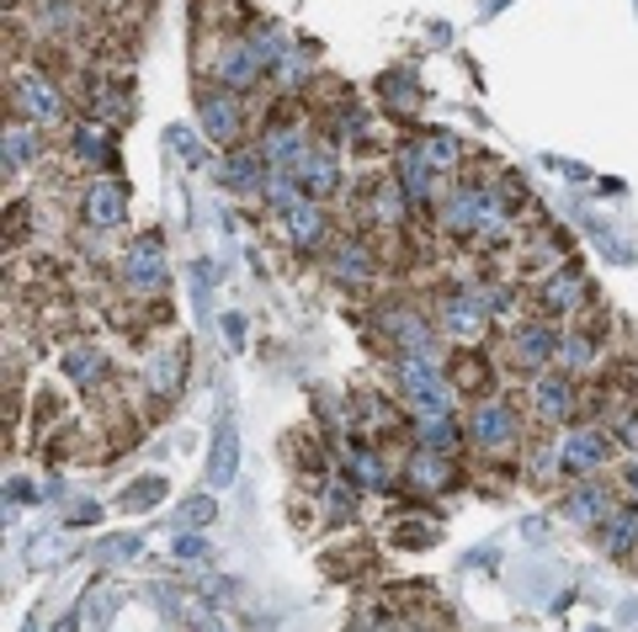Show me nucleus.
I'll list each match as a JSON object with an SVG mask.
<instances>
[{"mask_svg": "<svg viewBox=\"0 0 638 632\" xmlns=\"http://www.w3.org/2000/svg\"><path fill=\"white\" fill-rule=\"evenodd\" d=\"M612 505H617V494H612L607 479H575L564 489V500H559V515L575 521V526H585V532H596V526L612 515Z\"/></svg>", "mask_w": 638, "mask_h": 632, "instance_id": "14", "label": "nucleus"}, {"mask_svg": "<svg viewBox=\"0 0 638 632\" xmlns=\"http://www.w3.org/2000/svg\"><path fill=\"white\" fill-rule=\"evenodd\" d=\"M64 90L60 80H48L37 64H17L11 69V118H28L37 128H60L64 122Z\"/></svg>", "mask_w": 638, "mask_h": 632, "instance_id": "4", "label": "nucleus"}, {"mask_svg": "<svg viewBox=\"0 0 638 632\" xmlns=\"http://www.w3.org/2000/svg\"><path fill=\"white\" fill-rule=\"evenodd\" d=\"M436 319H442V330L453 335V340H463V346H479V340H485V330L495 325L485 308H479V298H474V293H447V298H442V308H436Z\"/></svg>", "mask_w": 638, "mask_h": 632, "instance_id": "19", "label": "nucleus"}, {"mask_svg": "<svg viewBox=\"0 0 638 632\" xmlns=\"http://www.w3.org/2000/svg\"><path fill=\"white\" fill-rule=\"evenodd\" d=\"M346 473H352V483L363 494H389L394 489V468L383 462L378 447H346Z\"/></svg>", "mask_w": 638, "mask_h": 632, "instance_id": "25", "label": "nucleus"}, {"mask_svg": "<svg viewBox=\"0 0 638 632\" xmlns=\"http://www.w3.org/2000/svg\"><path fill=\"white\" fill-rule=\"evenodd\" d=\"M596 532H602V553L607 558H628L638 547V505H612V515Z\"/></svg>", "mask_w": 638, "mask_h": 632, "instance_id": "27", "label": "nucleus"}, {"mask_svg": "<svg viewBox=\"0 0 638 632\" xmlns=\"http://www.w3.org/2000/svg\"><path fill=\"white\" fill-rule=\"evenodd\" d=\"M320 139H309V128L299 118H267V128H261V139H256V150H261V160H267V171H293L299 176V165L309 160V150H314Z\"/></svg>", "mask_w": 638, "mask_h": 632, "instance_id": "8", "label": "nucleus"}, {"mask_svg": "<svg viewBox=\"0 0 638 632\" xmlns=\"http://www.w3.org/2000/svg\"><path fill=\"white\" fill-rule=\"evenodd\" d=\"M37 17H43L54 32H64V37H69V32H80V22H86L80 0H43V11H37Z\"/></svg>", "mask_w": 638, "mask_h": 632, "instance_id": "39", "label": "nucleus"}, {"mask_svg": "<svg viewBox=\"0 0 638 632\" xmlns=\"http://www.w3.org/2000/svg\"><path fill=\"white\" fill-rule=\"evenodd\" d=\"M37 154H43V133H37V122H28V118L6 122V176H22V165H32Z\"/></svg>", "mask_w": 638, "mask_h": 632, "instance_id": "28", "label": "nucleus"}, {"mask_svg": "<svg viewBox=\"0 0 638 632\" xmlns=\"http://www.w3.org/2000/svg\"><path fill=\"white\" fill-rule=\"evenodd\" d=\"M224 335L229 346H245V314H224Z\"/></svg>", "mask_w": 638, "mask_h": 632, "instance_id": "49", "label": "nucleus"}, {"mask_svg": "<svg viewBox=\"0 0 638 632\" xmlns=\"http://www.w3.org/2000/svg\"><path fill=\"white\" fill-rule=\"evenodd\" d=\"M165 139L176 144V154H182L186 165H203V160H208V150H203V139H192V128H171Z\"/></svg>", "mask_w": 638, "mask_h": 632, "instance_id": "44", "label": "nucleus"}, {"mask_svg": "<svg viewBox=\"0 0 638 632\" xmlns=\"http://www.w3.org/2000/svg\"><path fill=\"white\" fill-rule=\"evenodd\" d=\"M91 521H101V505H91V500L69 505V526H91Z\"/></svg>", "mask_w": 638, "mask_h": 632, "instance_id": "48", "label": "nucleus"}, {"mask_svg": "<svg viewBox=\"0 0 638 632\" xmlns=\"http://www.w3.org/2000/svg\"><path fill=\"white\" fill-rule=\"evenodd\" d=\"M208 553V542L192 537V532H176V558H203Z\"/></svg>", "mask_w": 638, "mask_h": 632, "instance_id": "47", "label": "nucleus"}, {"mask_svg": "<svg viewBox=\"0 0 638 632\" xmlns=\"http://www.w3.org/2000/svg\"><path fill=\"white\" fill-rule=\"evenodd\" d=\"M553 367L564 372V378H580V372H591L596 367V340L580 330H559V351H553Z\"/></svg>", "mask_w": 638, "mask_h": 632, "instance_id": "32", "label": "nucleus"}, {"mask_svg": "<svg viewBox=\"0 0 638 632\" xmlns=\"http://www.w3.org/2000/svg\"><path fill=\"white\" fill-rule=\"evenodd\" d=\"M410 442L421 451H447V457H453L468 436H463V421H457V415H410Z\"/></svg>", "mask_w": 638, "mask_h": 632, "instance_id": "23", "label": "nucleus"}, {"mask_svg": "<svg viewBox=\"0 0 638 632\" xmlns=\"http://www.w3.org/2000/svg\"><path fill=\"white\" fill-rule=\"evenodd\" d=\"M197 128L208 144H240L245 128H250V107H245L240 90H224V86H197Z\"/></svg>", "mask_w": 638, "mask_h": 632, "instance_id": "5", "label": "nucleus"}, {"mask_svg": "<svg viewBox=\"0 0 638 632\" xmlns=\"http://www.w3.org/2000/svg\"><path fill=\"white\" fill-rule=\"evenodd\" d=\"M394 181L404 186V197H410L415 208H421V203H431V197H442V192H436V181H442V176L425 165V154H421V144H415V139L394 150Z\"/></svg>", "mask_w": 638, "mask_h": 632, "instance_id": "20", "label": "nucleus"}, {"mask_svg": "<svg viewBox=\"0 0 638 632\" xmlns=\"http://www.w3.org/2000/svg\"><path fill=\"white\" fill-rule=\"evenodd\" d=\"M314 75H320V64H314V54H309V48H288V54L272 64V80H277V90H282V96H299Z\"/></svg>", "mask_w": 638, "mask_h": 632, "instance_id": "33", "label": "nucleus"}, {"mask_svg": "<svg viewBox=\"0 0 638 632\" xmlns=\"http://www.w3.org/2000/svg\"><path fill=\"white\" fill-rule=\"evenodd\" d=\"M133 112V90L122 86V80H96L91 86V107H86V118H96V122H122Z\"/></svg>", "mask_w": 638, "mask_h": 632, "instance_id": "30", "label": "nucleus"}, {"mask_svg": "<svg viewBox=\"0 0 638 632\" xmlns=\"http://www.w3.org/2000/svg\"><path fill=\"white\" fill-rule=\"evenodd\" d=\"M585 293H591V282H585L580 261H559V266L543 276V287H538V303H543V314H580Z\"/></svg>", "mask_w": 638, "mask_h": 632, "instance_id": "17", "label": "nucleus"}, {"mask_svg": "<svg viewBox=\"0 0 638 632\" xmlns=\"http://www.w3.org/2000/svg\"><path fill=\"white\" fill-rule=\"evenodd\" d=\"M235 479H240V436H235V425L224 421L218 436H213V451H208V483L224 489V483H235Z\"/></svg>", "mask_w": 638, "mask_h": 632, "instance_id": "29", "label": "nucleus"}, {"mask_svg": "<svg viewBox=\"0 0 638 632\" xmlns=\"http://www.w3.org/2000/svg\"><path fill=\"white\" fill-rule=\"evenodd\" d=\"M612 451H617V442H612V431H602V425H575L564 442H559V473L575 483V479H602V468L612 462Z\"/></svg>", "mask_w": 638, "mask_h": 632, "instance_id": "7", "label": "nucleus"}, {"mask_svg": "<svg viewBox=\"0 0 638 632\" xmlns=\"http://www.w3.org/2000/svg\"><path fill=\"white\" fill-rule=\"evenodd\" d=\"M64 378L75 383V389H96L101 378H107V357L96 351V346H86V340H75L69 351H64Z\"/></svg>", "mask_w": 638, "mask_h": 632, "instance_id": "31", "label": "nucleus"}, {"mask_svg": "<svg viewBox=\"0 0 638 632\" xmlns=\"http://www.w3.org/2000/svg\"><path fill=\"white\" fill-rule=\"evenodd\" d=\"M378 96H383L394 112H404V107H410V96H415V75H410V69H389V75L378 80Z\"/></svg>", "mask_w": 638, "mask_h": 632, "instance_id": "40", "label": "nucleus"}, {"mask_svg": "<svg viewBox=\"0 0 638 632\" xmlns=\"http://www.w3.org/2000/svg\"><path fill=\"white\" fill-rule=\"evenodd\" d=\"M415 144H421L425 165H431L436 176H453L457 165H463V144H457L447 128H431V133H421V139H415Z\"/></svg>", "mask_w": 638, "mask_h": 632, "instance_id": "34", "label": "nucleus"}, {"mask_svg": "<svg viewBox=\"0 0 638 632\" xmlns=\"http://www.w3.org/2000/svg\"><path fill=\"white\" fill-rule=\"evenodd\" d=\"M436 542V526L431 521H394V547H431Z\"/></svg>", "mask_w": 638, "mask_h": 632, "instance_id": "42", "label": "nucleus"}, {"mask_svg": "<svg viewBox=\"0 0 638 632\" xmlns=\"http://www.w3.org/2000/svg\"><path fill=\"white\" fill-rule=\"evenodd\" d=\"M144 383H150V399H176L186 383V346L176 340V346H165V351H154L150 367H144Z\"/></svg>", "mask_w": 638, "mask_h": 632, "instance_id": "22", "label": "nucleus"}, {"mask_svg": "<svg viewBox=\"0 0 638 632\" xmlns=\"http://www.w3.org/2000/svg\"><path fill=\"white\" fill-rule=\"evenodd\" d=\"M372 325H378V335L399 351H425V346H436V330L425 325L421 308H410V303H383L378 314H372Z\"/></svg>", "mask_w": 638, "mask_h": 632, "instance_id": "11", "label": "nucleus"}, {"mask_svg": "<svg viewBox=\"0 0 638 632\" xmlns=\"http://www.w3.org/2000/svg\"><path fill=\"white\" fill-rule=\"evenodd\" d=\"M267 160H261V150H229L224 154V165H218V181L229 186V192H256L261 197V186H267Z\"/></svg>", "mask_w": 638, "mask_h": 632, "instance_id": "26", "label": "nucleus"}, {"mask_svg": "<svg viewBox=\"0 0 638 632\" xmlns=\"http://www.w3.org/2000/svg\"><path fill=\"white\" fill-rule=\"evenodd\" d=\"M447 372H453L457 399H463V393H468V399H489V393H495V361H489L485 351H474V346L457 351Z\"/></svg>", "mask_w": 638, "mask_h": 632, "instance_id": "24", "label": "nucleus"}, {"mask_svg": "<svg viewBox=\"0 0 638 632\" xmlns=\"http://www.w3.org/2000/svg\"><path fill=\"white\" fill-rule=\"evenodd\" d=\"M69 532H75V526H60V532H43L37 542H28V569H54V564H64V558L75 553Z\"/></svg>", "mask_w": 638, "mask_h": 632, "instance_id": "35", "label": "nucleus"}, {"mask_svg": "<svg viewBox=\"0 0 638 632\" xmlns=\"http://www.w3.org/2000/svg\"><path fill=\"white\" fill-rule=\"evenodd\" d=\"M245 37L256 43V54L267 59V69H272V64L282 59L288 48H293V43H288V32H282V22H272V17H256V22H250V32H245Z\"/></svg>", "mask_w": 638, "mask_h": 632, "instance_id": "36", "label": "nucleus"}, {"mask_svg": "<svg viewBox=\"0 0 638 632\" xmlns=\"http://www.w3.org/2000/svg\"><path fill=\"white\" fill-rule=\"evenodd\" d=\"M299 181H304V192L314 197V203H331L335 192H340V154H335V144H314L309 150V160L299 165Z\"/></svg>", "mask_w": 638, "mask_h": 632, "instance_id": "21", "label": "nucleus"}, {"mask_svg": "<svg viewBox=\"0 0 638 632\" xmlns=\"http://www.w3.org/2000/svg\"><path fill=\"white\" fill-rule=\"evenodd\" d=\"M463 436H468V447L485 451V457H511L521 447V415L511 399H500V393H489V399H474V410H468V421H463Z\"/></svg>", "mask_w": 638, "mask_h": 632, "instance_id": "3", "label": "nucleus"}, {"mask_svg": "<svg viewBox=\"0 0 638 632\" xmlns=\"http://www.w3.org/2000/svg\"><path fill=\"white\" fill-rule=\"evenodd\" d=\"M527 404H532V415L543 425H570L580 410V393H575V378H564V372H538L532 383H527Z\"/></svg>", "mask_w": 638, "mask_h": 632, "instance_id": "10", "label": "nucleus"}, {"mask_svg": "<svg viewBox=\"0 0 638 632\" xmlns=\"http://www.w3.org/2000/svg\"><path fill=\"white\" fill-rule=\"evenodd\" d=\"M282 218V240L293 244L299 255H320V250H331V235H335V224H331V208L325 203H314V197H304L299 208H288V213H277Z\"/></svg>", "mask_w": 638, "mask_h": 632, "instance_id": "9", "label": "nucleus"}, {"mask_svg": "<svg viewBox=\"0 0 638 632\" xmlns=\"http://www.w3.org/2000/svg\"><path fill=\"white\" fill-rule=\"evenodd\" d=\"M80 218L91 224V229H122V218H128V181L122 176H96L86 192H80Z\"/></svg>", "mask_w": 638, "mask_h": 632, "instance_id": "15", "label": "nucleus"}, {"mask_svg": "<svg viewBox=\"0 0 638 632\" xmlns=\"http://www.w3.org/2000/svg\"><path fill=\"white\" fill-rule=\"evenodd\" d=\"M325 271H331L340 287H363V282H372V271H378V255H372V244H367L363 235H346V240L331 244Z\"/></svg>", "mask_w": 638, "mask_h": 632, "instance_id": "18", "label": "nucleus"}, {"mask_svg": "<svg viewBox=\"0 0 638 632\" xmlns=\"http://www.w3.org/2000/svg\"><path fill=\"white\" fill-rule=\"evenodd\" d=\"M495 197L506 203V213H517L521 203H527V181H521V171H500V176H495Z\"/></svg>", "mask_w": 638, "mask_h": 632, "instance_id": "43", "label": "nucleus"}, {"mask_svg": "<svg viewBox=\"0 0 638 632\" xmlns=\"http://www.w3.org/2000/svg\"><path fill=\"white\" fill-rule=\"evenodd\" d=\"M436 213H442V229L457 235V240H500L511 229L506 224V203L495 197V181H474V176L453 181L436 197Z\"/></svg>", "mask_w": 638, "mask_h": 632, "instance_id": "1", "label": "nucleus"}, {"mask_svg": "<svg viewBox=\"0 0 638 632\" xmlns=\"http://www.w3.org/2000/svg\"><path fill=\"white\" fill-rule=\"evenodd\" d=\"M623 483L634 489V500H638V457H634V462H628V468H623Z\"/></svg>", "mask_w": 638, "mask_h": 632, "instance_id": "50", "label": "nucleus"}, {"mask_svg": "<svg viewBox=\"0 0 638 632\" xmlns=\"http://www.w3.org/2000/svg\"><path fill=\"white\" fill-rule=\"evenodd\" d=\"M139 553V537L128 532V537H112V542H101V564H122V558H133Z\"/></svg>", "mask_w": 638, "mask_h": 632, "instance_id": "45", "label": "nucleus"}, {"mask_svg": "<svg viewBox=\"0 0 638 632\" xmlns=\"http://www.w3.org/2000/svg\"><path fill=\"white\" fill-rule=\"evenodd\" d=\"M553 351H559V330H553L548 319H521L517 330H511V346H506L511 367L532 372V378L553 367Z\"/></svg>", "mask_w": 638, "mask_h": 632, "instance_id": "12", "label": "nucleus"}, {"mask_svg": "<svg viewBox=\"0 0 638 632\" xmlns=\"http://www.w3.org/2000/svg\"><path fill=\"white\" fill-rule=\"evenodd\" d=\"M213 515H218V505H213V494H186L182 511H176V521H182V532H192V526H208Z\"/></svg>", "mask_w": 638, "mask_h": 632, "instance_id": "41", "label": "nucleus"}, {"mask_svg": "<svg viewBox=\"0 0 638 632\" xmlns=\"http://www.w3.org/2000/svg\"><path fill=\"white\" fill-rule=\"evenodd\" d=\"M69 154H75L86 171L107 176V171H112V160H118V133H112L107 122H96V118L69 122Z\"/></svg>", "mask_w": 638, "mask_h": 632, "instance_id": "16", "label": "nucleus"}, {"mask_svg": "<svg viewBox=\"0 0 638 632\" xmlns=\"http://www.w3.org/2000/svg\"><path fill=\"white\" fill-rule=\"evenodd\" d=\"M203 75H208V86L250 96L272 69H267V59L256 54V43L245 32H213L208 43H203Z\"/></svg>", "mask_w": 638, "mask_h": 632, "instance_id": "2", "label": "nucleus"}, {"mask_svg": "<svg viewBox=\"0 0 638 632\" xmlns=\"http://www.w3.org/2000/svg\"><path fill=\"white\" fill-rule=\"evenodd\" d=\"M165 489H171V483L160 479V473H144V479H133L118 494V511H154V505L165 500Z\"/></svg>", "mask_w": 638, "mask_h": 632, "instance_id": "38", "label": "nucleus"}, {"mask_svg": "<svg viewBox=\"0 0 638 632\" xmlns=\"http://www.w3.org/2000/svg\"><path fill=\"white\" fill-rule=\"evenodd\" d=\"M261 197H267V208L288 213V208H299L309 192H304V181L293 176V171H272V176H267V186H261Z\"/></svg>", "mask_w": 638, "mask_h": 632, "instance_id": "37", "label": "nucleus"}, {"mask_svg": "<svg viewBox=\"0 0 638 632\" xmlns=\"http://www.w3.org/2000/svg\"><path fill=\"white\" fill-rule=\"evenodd\" d=\"M122 287L139 293V298H160L171 287V261H165L160 229H150V235H139V240L128 244V255H122Z\"/></svg>", "mask_w": 638, "mask_h": 632, "instance_id": "6", "label": "nucleus"}, {"mask_svg": "<svg viewBox=\"0 0 638 632\" xmlns=\"http://www.w3.org/2000/svg\"><path fill=\"white\" fill-rule=\"evenodd\" d=\"M6 500H11V511H17L22 500H28V505H37V500H43V489H37L32 479H11V483H6Z\"/></svg>", "mask_w": 638, "mask_h": 632, "instance_id": "46", "label": "nucleus"}, {"mask_svg": "<svg viewBox=\"0 0 638 632\" xmlns=\"http://www.w3.org/2000/svg\"><path fill=\"white\" fill-rule=\"evenodd\" d=\"M399 483L410 489V494H453L457 489V462L447 451H410L404 457V468H399Z\"/></svg>", "mask_w": 638, "mask_h": 632, "instance_id": "13", "label": "nucleus"}]
</instances>
